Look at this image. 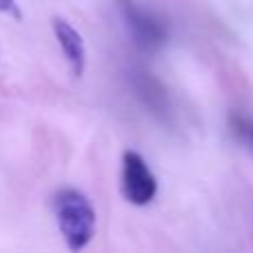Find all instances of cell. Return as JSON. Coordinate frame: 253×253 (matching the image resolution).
Segmentation results:
<instances>
[{
    "label": "cell",
    "instance_id": "obj_5",
    "mask_svg": "<svg viewBox=\"0 0 253 253\" xmlns=\"http://www.w3.org/2000/svg\"><path fill=\"white\" fill-rule=\"evenodd\" d=\"M229 125H231V131L247 149L253 151V118L245 114H231L229 118Z\"/></svg>",
    "mask_w": 253,
    "mask_h": 253
},
{
    "label": "cell",
    "instance_id": "obj_6",
    "mask_svg": "<svg viewBox=\"0 0 253 253\" xmlns=\"http://www.w3.org/2000/svg\"><path fill=\"white\" fill-rule=\"evenodd\" d=\"M0 13L13 18V20H20V18H22V11H20L18 0H0Z\"/></svg>",
    "mask_w": 253,
    "mask_h": 253
},
{
    "label": "cell",
    "instance_id": "obj_3",
    "mask_svg": "<svg viewBox=\"0 0 253 253\" xmlns=\"http://www.w3.org/2000/svg\"><path fill=\"white\" fill-rule=\"evenodd\" d=\"M123 16L126 20V27L131 29L135 42H140L147 49L160 47L167 40V29L153 13H149L147 9L138 7L131 0H123Z\"/></svg>",
    "mask_w": 253,
    "mask_h": 253
},
{
    "label": "cell",
    "instance_id": "obj_2",
    "mask_svg": "<svg viewBox=\"0 0 253 253\" xmlns=\"http://www.w3.org/2000/svg\"><path fill=\"white\" fill-rule=\"evenodd\" d=\"M123 196L129 205L147 207L158 196V180L151 173L144 158L135 151L123 156Z\"/></svg>",
    "mask_w": 253,
    "mask_h": 253
},
{
    "label": "cell",
    "instance_id": "obj_4",
    "mask_svg": "<svg viewBox=\"0 0 253 253\" xmlns=\"http://www.w3.org/2000/svg\"><path fill=\"white\" fill-rule=\"evenodd\" d=\"M53 34H56V40L60 44V51L65 56L67 65H69L71 74L76 78H83L84 69H87V47H84V38L80 36V31L71 22L56 18L53 20Z\"/></svg>",
    "mask_w": 253,
    "mask_h": 253
},
{
    "label": "cell",
    "instance_id": "obj_1",
    "mask_svg": "<svg viewBox=\"0 0 253 253\" xmlns=\"http://www.w3.org/2000/svg\"><path fill=\"white\" fill-rule=\"evenodd\" d=\"M53 213L69 251H83L96 236V209L78 189H60L53 196Z\"/></svg>",
    "mask_w": 253,
    "mask_h": 253
}]
</instances>
